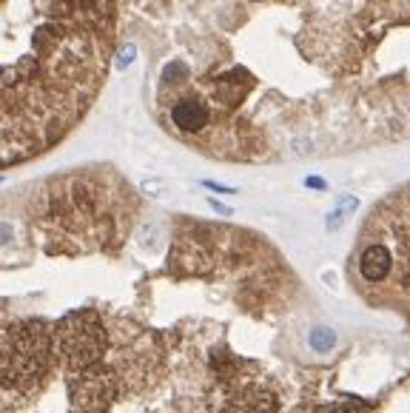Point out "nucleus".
<instances>
[{
	"label": "nucleus",
	"instance_id": "3",
	"mask_svg": "<svg viewBox=\"0 0 410 413\" xmlns=\"http://www.w3.org/2000/svg\"><path fill=\"white\" fill-rule=\"evenodd\" d=\"M308 186H313V188H325V183H322V180H316V177H311V180H308Z\"/></svg>",
	"mask_w": 410,
	"mask_h": 413
},
{
	"label": "nucleus",
	"instance_id": "2",
	"mask_svg": "<svg viewBox=\"0 0 410 413\" xmlns=\"http://www.w3.org/2000/svg\"><path fill=\"white\" fill-rule=\"evenodd\" d=\"M134 52H137V49H134L132 43H129V46H122V52H120V69H126V66H129V60L134 57Z\"/></svg>",
	"mask_w": 410,
	"mask_h": 413
},
{
	"label": "nucleus",
	"instance_id": "1",
	"mask_svg": "<svg viewBox=\"0 0 410 413\" xmlns=\"http://www.w3.org/2000/svg\"><path fill=\"white\" fill-rule=\"evenodd\" d=\"M108 49V0H0V169L46 154L77 126Z\"/></svg>",
	"mask_w": 410,
	"mask_h": 413
}]
</instances>
